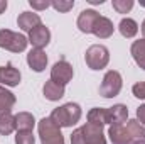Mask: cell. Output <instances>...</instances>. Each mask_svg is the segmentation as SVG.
I'll return each mask as SVG.
<instances>
[{"label": "cell", "instance_id": "16", "mask_svg": "<svg viewBox=\"0 0 145 144\" xmlns=\"http://www.w3.org/2000/svg\"><path fill=\"white\" fill-rule=\"evenodd\" d=\"M42 93H44V97L47 100L56 102V100H59V98L64 97V87L59 85V83H56V81H52V80H47L44 83V87H42Z\"/></svg>", "mask_w": 145, "mask_h": 144}, {"label": "cell", "instance_id": "2", "mask_svg": "<svg viewBox=\"0 0 145 144\" xmlns=\"http://www.w3.org/2000/svg\"><path fill=\"white\" fill-rule=\"evenodd\" d=\"M71 144H106V139L103 136V127L84 124L83 127L72 131Z\"/></svg>", "mask_w": 145, "mask_h": 144}, {"label": "cell", "instance_id": "30", "mask_svg": "<svg viewBox=\"0 0 145 144\" xmlns=\"http://www.w3.org/2000/svg\"><path fill=\"white\" fill-rule=\"evenodd\" d=\"M88 2H89V3H93V5H98V3L101 5V3H103L105 0H88Z\"/></svg>", "mask_w": 145, "mask_h": 144}, {"label": "cell", "instance_id": "25", "mask_svg": "<svg viewBox=\"0 0 145 144\" xmlns=\"http://www.w3.org/2000/svg\"><path fill=\"white\" fill-rule=\"evenodd\" d=\"M51 7H54L57 12H68L74 7V2L72 0H56V2H51Z\"/></svg>", "mask_w": 145, "mask_h": 144}, {"label": "cell", "instance_id": "31", "mask_svg": "<svg viewBox=\"0 0 145 144\" xmlns=\"http://www.w3.org/2000/svg\"><path fill=\"white\" fill-rule=\"evenodd\" d=\"M142 34H144V39H145V20L142 22Z\"/></svg>", "mask_w": 145, "mask_h": 144}, {"label": "cell", "instance_id": "32", "mask_svg": "<svg viewBox=\"0 0 145 144\" xmlns=\"http://www.w3.org/2000/svg\"><path fill=\"white\" fill-rule=\"evenodd\" d=\"M130 144H145V141H135V143H130Z\"/></svg>", "mask_w": 145, "mask_h": 144}, {"label": "cell", "instance_id": "24", "mask_svg": "<svg viewBox=\"0 0 145 144\" xmlns=\"http://www.w3.org/2000/svg\"><path fill=\"white\" fill-rule=\"evenodd\" d=\"M133 7V0H113V9L118 14H127Z\"/></svg>", "mask_w": 145, "mask_h": 144}, {"label": "cell", "instance_id": "17", "mask_svg": "<svg viewBox=\"0 0 145 144\" xmlns=\"http://www.w3.org/2000/svg\"><path fill=\"white\" fill-rule=\"evenodd\" d=\"M15 126L17 131H32L36 126V119L29 112H19L15 115Z\"/></svg>", "mask_w": 145, "mask_h": 144}, {"label": "cell", "instance_id": "27", "mask_svg": "<svg viewBox=\"0 0 145 144\" xmlns=\"http://www.w3.org/2000/svg\"><path fill=\"white\" fill-rule=\"evenodd\" d=\"M29 3H31V7H32V9H36V10H44V9H47V7H51V2H47V0H44V2L31 0Z\"/></svg>", "mask_w": 145, "mask_h": 144}, {"label": "cell", "instance_id": "28", "mask_svg": "<svg viewBox=\"0 0 145 144\" xmlns=\"http://www.w3.org/2000/svg\"><path fill=\"white\" fill-rule=\"evenodd\" d=\"M137 119H138L140 124L145 126V105H140V107L137 108Z\"/></svg>", "mask_w": 145, "mask_h": 144}, {"label": "cell", "instance_id": "23", "mask_svg": "<svg viewBox=\"0 0 145 144\" xmlns=\"http://www.w3.org/2000/svg\"><path fill=\"white\" fill-rule=\"evenodd\" d=\"M15 144H36V137L32 131H17Z\"/></svg>", "mask_w": 145, "mask_h": 144}, {"label": "cell", "instance_id": "3", "mask_svg": "<svg viewBox=\"0 0 145 144\" xmlns=\"http://www.w3.org/2000/svg\"><path fill=\"white\" fill-rule=\"evenodd\" d=\"M81 107L78 104H64L61 107L54 108L51 114V119L59 126V127H71L81 119Z\"/></svg>", "mask_w": 145, "mask_h": 144}, {"label": "cell", "instance_id": "11", "mask_svg": "<svg viewBox=\"0 0 145 144\" xmlns=\"http://www.w3.org/2000/svg\"><path fill=\"white\" fill-rule=\"evenodd\" d=\"M20 71L14 66V65H5L0 66V85H7V87H17L20 83Z\"/></svg>", "mask_w": 145, "mask_h": 144}, {"label": "cell", "instance_id": "21", "mask_svg": "<svg viewBox=\"0 0 145 144\" xmlns=\"http://www.w3.org/2000/svg\"><path fill=\"white\" fill-rule=\"evenodd\" d=\"M88 124L103 127V126L106 124V108H101V107L91 108V110L88 112Z\"/></svg>", "mask_w": 145, "mask_h": 144}, {"label": "cell", "instance_id": "15", "mask_svg": "<svg viewBox=\"0 0 145 144\" xmlns=\"http://www.w3.org/2000/svg\"><path fill=\"white\" fill-rule=\"evenodd\" d=\"M40 15L36 14V12H22L19 17H17V26L25 31V32H31L34 27L40 26Z\"/></svg>", "mask_w": 145, "mask_h": 144}, {"label": "cell", "instance_id": "18", "mask_svg": "<svg viewBox=\"0 0 145 144\" xmlns=\"http://www.w3.org/2000/svg\"><path fill=\"white\" fill-rule=\"evenodd\" d=\"M118 31H120V34H121L123 37L130 39V37L137 36V32H138V24H137L133 19L125 17V19L120 20V24H118Z\"/></svg>", "mask_w": 145, "mask_h": 144}, {"label": "cell", "instance_id": "12", "mask_svg": "<svg viewBox=\"0 0 145 144\" xmlns=\"http://www.w3.org/2000/svg\"><path fill=\"white\" fill-rule=\"evenodd\" d=\"M128 119V108L123 104H116L113 107L106 108V124H123Z\"/></svg>", "mask_w": 145, "mask_h": 144}, {"label": "cell", "instance_id": "5", "mask_svg": "<svg viewBox=\"0 0 145 144\" xmlns=\"http://www.w3.org/2000/svg\"><path fill=\"white\" fill-rule=\"evenodd\" d=\"M84 61L88 65L89 70H103L106 68L110 61V51L108 48H105L103 44H93L86 49V54H84Z\"/></svg>", "mask_w": 145, "mask_h": 144}, {"label": "cell", "instance_id": "29", "mask_svg": "<svg viewBox=\"0 0 145 144\" xmlns=\"http://www.w3.org/2000/svg\"><path fill=\"white\" fill-rule=\"evenodd\" d=\"M5 9H7V2L5 0H0V14H3Z\"/></svg>", "mask_w": 145, "mask_h": 144}, {"label": "cell", "instance_id": "1", "mask_svg": "<svg viewBox=\"0 0 145 144\" xmlns=\"http://www.w3.org/2000/svg\"><path fill=\"white\" fill-rule=\"evenodd\" d=\"M113 144H130L135 141H144L145 131L138 120H127L123 124H115L108 131Z\"/></svg>", "mask_w": 145, "mask_h": 144}, {"label": "cell", "instance_id": "6", "mask_svg": "<svg viewBox=\"0 0 145 144\" xmlns=\"http://www.w3.org/2000/svg\"><path fill=\"white\" fill-rule=\"evenodd\" d=\"M29 44V39L19 32H14L10 29H0V48L12 51V53H22L25 51Z\"/></svg>", "mask_w": 145, "mask_h": 144}, {"label": "cell", "instance_id": "9", "mask_svg": "<svg viewBox=\"0 0 145 144\" xmlns=\"http://www.w3.org/2000/svg\"><path fill=\"white\" fill-rule=\"evenodd\" d=\"M49 41H51V31H49L44 24L34 27V29L29 32V42L34 46V49H42V48H46V46L49 44Z\"/></svg>", "mask_w": 145, "mask_h": 144}, {"label": "cell", "instance_id": "33", "mask_svg": "<svg viewBox=\"0 0 145 144\" xmlns=\"http://www.w3.org/2000/svg\"><path fill=\"white\" fill-rule=\"evenodd\" d=\"M2 114H5V112H2V110H0V115H2Z\"/></svg>", "mask_w": 145, "mask_h": 144}, {"label": "cell", "instance_id": "22", "mask_svg": "<svg viewBox=\"0 0 145 144\" xmlns=\"http://www.w3.org/2000/svg\"><path fill=\"white\" fill-rule=\"evenodd\" d=\"M15 105V95L8 92L5 87L0 85V110L2 112H10Z\"/></svg>", "mask_w": 145, "mask_h": 144}, {"label": "cell", "instance_id": "13", "mask_svg": "<svg viewBox=\"0 0 145 144\" xmlns=\"http://www.w3.org/2000/svg\"><path fill=\"white\" fill-rule=\"evenodd\" d=\"M27 65L31 66V70L36 73H40L46 70L47 66V56L42 49H31L27 54Z\"/></svg>", "mask_w": 145, "mask_h": 144}, {"label": "cell", "instance_id": "10", "mask_svg": "<svg viewBox=\"0 0 145 144\" xmlns=\"http://www.w3.org/2000/svg\"><path fill=\"white\" fill-rule=\"evenodd\" d=\"M98 17H100V14L96 12V10H91V9H86V10H83L81 14H79V17H78V29L81 31V32H84V34H91V31H93V26H95V22L98 20Z\"/></svg>", "mask_w": 145, "mask_h": 144}, {"label": "cell", "instance_id": "7", "mask_svg": "<svg viewBox=\"0 0 145 144\" xmlns=\"http://www.w3.org/2000/svg\"><path fill=\"white\" fill-rule=\"evenodd\" d=\"M121 85H123L121 75L115 70H110L103 76V81L100 85V95L103 98H113L121 92Z\"/></svg>", "mask_w": 145, "mask_h": 144}, {"label": "cell", "instance_id": "14", "mask_svg": "<svg viewBox=\"0 0 145 144\" xmlns=\"http://www.w3.org/2000/svg\"><path fill=\"white\" fill-rule=\"evenodd\" d=\"M113 31H115L113 22L110 20L108 17L100 15V17H98V20H96V22H95V26H93L91 34H95V36L100 37V39H108V37L113 34Z\"/></svg>", "mask_w": 145, "mask_h": 144}, {"label": "cell", "instance_id": "8", "mask_svg": "<svg viewBox=\"0 0 145 144\" xmlns=\"http://www.w3.org/2000/svg\"><path fill=\"white\" fill-rule=\"evenodd\" d=\"M72 75H74V70H72V66L66 61V59L57 61V63L51 68V80L56 81V83H59V85H63V87L71 81Z\"/></svg>", "mask_w": 145, "mask_h": 144}, {"label": "cell", "instance_id": "19", "mask_svg": "<svg viewBox=\"0 0 145 144\" xmlns=\"http://www.w3.org/2000/svg\"><path fill=\"white\" fill-rule=\"evenodd\" d=\"M17 129L15 126V115H12L10 112H5L0 115V134L2 136H8Z\"/></svg>", "mask_w": 145, "mask_h": 144}, {"label": "cell", "instance_id": "26", "mask_svg": "<svg viewBox=\"0 0 145 144\" xmlns=\"http://www.w3.org/2000/svg\"><path fill=\"white\" fill-rule=\"evenodd\" d=\"M132 92H133V95H135L137 98H144L145 100V81L135 83L133 88H132Z\"/></svg>", "mask_w": 145, "mask_h": 144}, {"label": "cell", "instance_id": "20", "mask_svg": "<svg viewBox=\"0 0 145 144\" xmlns=\"http://www.w3.org/2000/svg\"><path fill=\"white\" fill-rule=\"evenodd\" d=\"M130 53H132L135 63H137L140 68H144L145 70V39H138V41H135V42L132 44Z\"/></svg>", "mask_w": 145, "mask_h": 144}, {"label": "cell", "instance_id": "4", "mask_svg": "<svg viewBox=\"0 0 145 144\" xmlns=\"http://www.w3.org/2000/svg\"><path fill=\"white\" fill-rule=\"evenodd\" d=\"M39 137L42 144H64V137L61 134V127L51 119V117H44L39 120Z\"/></svg>", "mask_w": 145, "mask_h": 144}]
</instances>
